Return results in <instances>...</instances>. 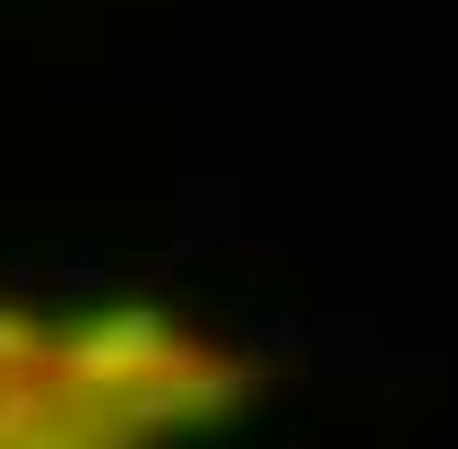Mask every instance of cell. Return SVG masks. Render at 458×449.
<instances>
[{"instance_id":"1","label":"cell","mask_w":458,"mask_h":449,"mask_svg":"<svg viewBox=\"0 0 458 449\" xmlns=\"http://www.w3.org/2000/svg\"><path fill=\"white\" fill-rule=\"evenodd\" d=\"M251 389V363L165 302H0V449H182Z\"/></svg>"}]
</instances>
